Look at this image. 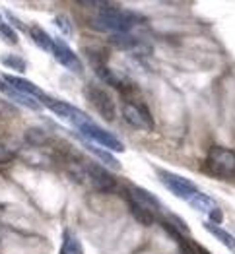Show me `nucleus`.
I'll return each instance as SVG.
<instances>
[{"label":"nucleus","mask_w":235,"mask_h":254,"mask_svg":"<svg viewBox=\"0 0 235 254\" xmlns=\"http://www.w3.org/2000/svg\"><path fill=\"white\" fill-rule=\"evenodd\" d=\"M78 130L84 134L85 138L93 140L95 144H99V146H103V148L111 149V151H117V153H123V151H125V144H123L115 134H111V132H107V130H103V128H99L93 121H89V123L82 125Z\"/></svg>","instance_id":"39448f33"},{"label":"nucleus","mask_w":235,"mask_h":254,"mask_svg":"<svg viewBox=\"0 0 235 254\" xmlns=\"http://www.w3.org/2000/svg\"><path fill=\"white\" fill-rule=\"evenodd\" d=\"M204 227H206V231L208 233H212L218 241H222L232 253L235 254V237L232 233H228L226 229H222L220 225H216V223H212V221H204Z\"/></svg>","instance_id":"ddd939ff"},{"label":"nucleus","mask_w":235,"mask_h":254,"mask_svg":"<svg viewBox=\"0 0 235 254\" xmlns=\"http://www.w3.org/2000/svg\"><path fill=\"white\" fill-rule=\"evenodd\" d=\"M144 18L140 14L127 12V10H117V8H105L101 12H97L89 23L93 29L97 31H105L111 35H119V33H130L132 27H136L138 23H144Z\"/></svg>","instance_id":"f257e3e1"},{"label":"nucleus","mask_w":235,"mask_h":254,"mask_svg":"<svg viewBox=\"0 0 235 254\" xmlns=\"http://www.w3.org/2000/svg\"><path fill=\"white\" fill-rule=\"evenodd\" d=\"M84 148L89 149L101 163H105L109 167H113V169H121V161L119 159H115V155H111L109 151L105 149H99V146H93V144H89V142H84Z\"/></svg>","instance_id":"dca6fc26"},{"label":"nucleus","mask_w":235,"mask_h":254,"mask_svg":"<svg viewBox=\"0 0 235 254\" xmlns=\"http://www.w3.org/2000/svg\"><path fill=\"white\" fill-rule=\"evenodd\" d=\"M2 80H4L6 84L10 85V87L18 89V91H20V93H23V95H29V97H33V99H39V101H41L43 97H45V93H43L41 89H39V87H37L35 84H33V82L25 80V78H20V76H12V74H6Z\"/></svg>","instance_id":"9d476101"},{"label":"nucleus","mask_w":235,"mask_h":254,"mask_svg":"<svg viewBox=\"0 0 235 254\" xmlns=\"http://www.w3.org/2000/svg\"><path fill=\"white\" fill-rule=\"evenodd\" d=\"M14 157H16V153H14L12 149L6 148V146H2V144H0V165H4V163H10Z\"/></svg>","instance_id":"5701e85b"},{"label":"nucleus","mask_w":235,"mask_h":254,"mask_svg":"<svg viewBox=\"0 0 235 254\" xmlns=\"http://www.w3.org/2000/svg\"><path fill=\"white\" fill-rule=\"evenodd\" d=\"M0 63L4 64L6 68H10V70H16V72H23L25 70V63L18 55H2Z\"/></svg>","instance_id":"412c9836"},{"label":"nucleus","mask_w":235,"mask_h":254,"mask_svg":"<svg viewBox=\"0 0 235 254\" xmlns=\"http://www.w3.org/2000/svg\"><path fill=\"white\" fill-rule=\"evenodd\" d=\"M25 142L31 144V146H35V148H41V146H45L49 142V136H47V132L41 130V128H27Z\"/></svg>","instance_id":"aec40b11"},{"label":"nucleus","mask_w":235,"mask_h":254,"mask_svg":"<svg viewBox=\"0 0 235 254\" xmlns=\"http://www.w3.org/2000/svg\"><path fill=\"white\" fill-rule=\"evenodd\" d=\"M74 177L85 183L89 187H93L95 190H111L115 187V179L111 177V173H107L101 165L97 163H89V161H80L76 167H74Z\"/></svg>","instance_id":"f03ea898"},{"label":"nucleus","mask_w":235,"mask_h":254,"mask_svg":"<svg viewBox=\"0 0 235 254\" xmlns=\"http://www.w3.org/2000/svg\"><path fill=\"white\" fill-rule=\"evenodd\" d=\"M222 219H224V215H222V212H220L218 208H214L212 212H210V221H212V223H216V225H218V223H220Z\"/></svg>","instance_id":"393cba45"},{"label":"nucleus","mask_w":235,"mask_h":254,"mask_svg":"<svg viewBox=\"0 0 235 254\" xmlns=\"http://www.w3.org/2000/svg\"><path fill=\"white\" fill-rule=\"evenodd\" d=\"M57 23H59V29H61L63 33H66V35H70V33H72L70 21L66 20V18H63V16H59V18H57Z\"/></svg>","instance_id":"b1692460"},{"label":"nucleus","mask_w":235,"mask_h":254,"mask_svg":"<svg viewBox=\"0 0 235 254\" xmlns=\"http://www.w3.org/2000/svg\"><path fill=\"white\" fill-rule=\"evenodd\" d=\"M111 45H115L119 49H125V51H134L142 43H140V39L132 37L130 33H119V35H111Z\"/></svg>","instance_id":"a211bd4d"},{"label":"nucleus","mask_w":235,"mask_h":254,"mask_svg":"<svg viewBox=\"0 0 235 254\" xmlns=\"http://www.w3.org/2000/svg\"><path fill=\"white\" fill-rule=\"evenodd\" d=\"M123 117H125V121H127L130 127L138 128V130H152L154 128L150 113L140 105L125 103V107H123Z\"/></svg>","instance_id":"1a4fd4ad"},{"label":"nucleus","mask_w":235,"mask_h":254,"mask_svg":"<svg viewBox=\"0 0 235 254\" xmlns=\"http://www.w3.org/2000/svg\"><path fill=\"white\" fill-rule=\"evenodd\" d=\"M130 198L132 200H136L138 204H142L144 208H148L150 212L154 213L156 210H161V204H159V200L148 192L146 189H140V187H130Z\"/></svg>","instance_id":"f8f14e48"},{"label":"nucleus","mask_w":235,"mask_h":254,"mask_svg":"<svg viewBox=\"0 0 235 254\" xmlns=\"http://www.w3.org/2000/svg\"><path fill=\"white\" fill-rule=\"evenodd\" d=\"M206 171L214 177L234 179L235 177V151L228 148H212L206 157Z\"/></svg>","instance_id":"7ed1b4c3"},{"label":"nucleus","mask_w":235,"mask_h":254,"mask_svg":"<svg viewBox=\"0 0 235 254\" xmlns=\"http://www.w3.org/2000/svg\"><path fill=\"white\" fill-rule=\"evenodd\" d=\"M0 35H2L4 39H8L10 45H16V43H18V33L12 29L10 23H2V21H0Z\"/></svg>","instance_id":"4be33fe9"},{"label":"nucleus","mask_w":235,"mask_h":254,"mask_svg":"<svg viewBox=\"0 0 235 254\" xmlns=\"http://www.w3.org/2000/svg\"><path fill=\"white\" fill-rule=\"evenodd\" d=\"M29 35H31V39L35 41L37 47H41L43 51H47V53H53V37H51L45 29L33 25V27L29 29Z\"/></svg>","instance_id":"f3484780"},{"label":"nucleus","mask_w":235,"mask_h":254,"mask_svg":"<svg viewBox=\"0 0 235 254\" xmlns=\"http://www.w3.org/2000/svg\"><path fill=\"white\" fill-rule=\"evenodd\" d=\"M61 254H84V247L80 239L74 233L66 231L63 235V245H61Z\"/></svg>","instance_id":"2eb2a0df"},{"label":"nucleus","mask_w":235,"mask_h":254,"mask_svg":"<svg viewBox=\"0 0 235 254\" xmlns=\"http://www.w3.org/2000/svg\"><path fill=\"white\" fill-rule=\"evenodd\" d=\"M157 177L161 179L163 187L169 192H173L175 196L183 198V200H189L194 192H198V189L192 185L189 179L181 177V175H175V173H169V171L157 169Z\"/></svg>","instance_id":"423d86ee"},{"label":"nucleus","mask_w":235,"mask_h":254,"mask_svg":"<svg viewBox=\"0 0 235 254\" xmlns=\"http://www.w3.org/2000/svg\"><path fill=\"white\" fill-rule=\"evenodd\" d=\"M85 97L89 99L91 105L99 111V115L105 121H115V101H113V97L107 93L103 87L89 84L87 89H85Z\"/></svg>","instance_id":"0eeeda50"},{"label":"nucleus","mask_w":235,"mask_h":254,"mask_svg":"<svg viewBox=\"0 0 235 254\" xmlns=\"http://www.w3.org/2000/svg\"><path fill=\"white\" fill-rule=\"evenodd\" d=\"M128 204H130V212H132V215L140 221V223H144V225H152L154 223V213L150 212L148 208H144L142 204H138L136 200H128Z\"/></svg>","instance_id":"6ab92c4d"},{"label":"nucleus","mask_w":235,"mask_h":254,"mask_svg":"<svg viewBox=\"0 0 235 254\" xmlns=\"http://www.w3.org/2000/svg\"><path fill=\"white\" fill-rule=\"evenodd\" d=\"M0 91H2L6 97H10L12 101H16V103H20V105L27 107V109H31V111H41L43 109L39 99H33V97H29V95H23V93H20L18 89L10 87L4 80H0Z\"/></svg>","instance_id":"9b49d317"},{"label":"nucleus","mask_w":235,"mask_h":254,"mask_svg":"<svg viewBox=\"0 0 235 254\" xmlns=\"http://www.w3.org/2000/svg\"><path fill=\"white\" fill-rule=\"evenodd\" d=\"M41 105L47 107L49 111H53L57 117H61L64 121H68L70 125H74L76 128H80L82 125L85 123H89L91 119L82 113L80 109H76V107H72L70 103H64V101H59V99H53V97H49V95H45L41 99Z\"/></svg>","instance_id":"20e7f679"},{"label":"nucleus","mask_w":235,"mask_h":254,"mask_svg":"<svg viewBox=\"0 0 235 254\" xmlns=\"http://www.w3.org/2000/svg\"><path fill=\"white\" fill-rule=\"evenodd\" d=\"M189 204H191L194 210H198V212H204V213H210L216 208V202H214L210 196H206V194H202V192H194L191 198L187 200Z\"/></svg>","instance_id":"4468645a"},{"label":"nucleus","mask_w":235,"mask_h":254,"mask_svg":"<svg viewBox=\"0 0 235 254\" xmlns=\"http://www.w3.org/2000/svg\"><path fill=\"white\" fill-rule=\"evenodd\" d=\"M51 55L63 64L68 72H74V74H80V72H82V63H80V59L76 57V53H74L63 39H55V37H53V53H51Z\"/></svg>","instance_id":"6e6552de"}]
</instances>
